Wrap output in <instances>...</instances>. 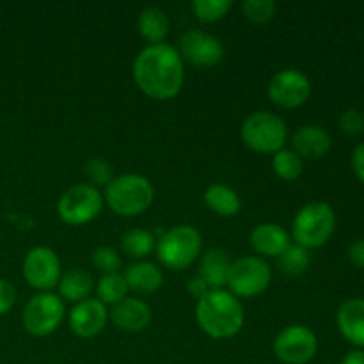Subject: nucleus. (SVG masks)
I'll return each mask as SVG.
<instances>
[{"mask_svg":"<svg viewBox=\"0 0 364 364\" xmlns=\"http://www.w3.org/2000/svg\"><path fill=\"white\" fill-rule=\"evenodd\" d=\"M60 276H63V269H60V259L55 251L39 245L27 252L23 259V277L39 294L52 291L59 284Z\"/></svg>","mask_w":364,"mask_h":364,"instance_id":"obj_11","label":"nucleus"},{"mask_svg":"<svg viewBox=\"0 0 364 364\" xmlns=\"http://www.w3.org/2000/svg\"><path fill=\"white\" fill-rule=\"evenodd\" d=\"M57 288H59V297L64 302L78 304V302L89 299L92 288H95V281H92L91 274L85 270L71 269L60 276Z\"/></svg>","mask_w":364,"mask_h":364,"instance_id":"obj_22","label":"nucleus"},{"mask_svg":"<svg viewBox=\"0 0 364 364\" xmlns=\"http://www.w3.org/2000/svg\"><path fill=\"white\" fill-rule=\"evenodd\" d=\"M187 290H188V294L192 295V297L198 299V301H199V299H203L206 294H208L210 287L205 283V281L201 279V277L194 276V277H191V279H188Z\"/></svg>","mask_w":364,"mask_h":364,"instance_id":"obj_36","label":"nucleus"},{"mask_svg":"<svg viewBox=\"0 0 364 364\" xmlns=\"http://www.w3.org/2000/svg\"><path fill=\"white\" fill-rule=\"evenodd\" d=\"M103 196L89 183H78L68 188L57 203V213L68 226H84L102 213Z\"/></svg>","mask_w":364,"mask_h":364,"instance_id":"obj_7","label":"nucleus"},{"mask_svg":"<svg viewBox=\"0 0 364 364\" xmlns=\"http://www.w3.org/2000/svg\"><path fill=\"white\" fill-rule=\"evenodd\" d=\"M109 318L114 326L124 333H141L151 323L153 311L144 301L135 297H127L119 304L112 306Z\"/></svg>","mask_w":364,"mask_h":364,"instance_id":"obj_15","label":"nucleus"},{"mask_svg":"<svg viewBox=\"0 0 364 364\" xmlns=\"http://www.w3.org/2000/svg\"><path fill=\"white\" fill-rule=\"evenodd\" d=\"M318 340L309 327L295 323L281 331L274 340V355L283 364H308L316 355Z\"/></svg>","mask_w":364,"mask_h":364,"instance_id":"obj_10","label":"nucleus"},{"mask_svg":"<svg viewBox=\"0 0 364 364\" xmlns=\"http://www.w3.org/2000/svg\"><path fill=\"white\" fill-rule=\"evenodd\" d=\"M155 201V188L141 174H121L105 187L103 203L119 217H137Z\"/></svg>","mask_w":364,"mask_h":364,"instance_id":"obj_3","label":"nucleus"},{"mask_svg":"<svg viewBox=\"0 0 364 364\" xmlns=\"http://www.w3.org/2000/svg\"><path fill=\"white\" fill-rule=\"evenodd\" d=\"M196 320L205 334L213 340L237 336L244 327V306L228 290H210L196 306Z\"/></svg>","mask_w":364,"mask_h":364,"instance_id":"obj_2","label":"nucleus"},{"mask_svg":"<svg viewBox=\"0 0 364 364\" xmlns=\"http://www.w3.org/2000/svg\"><path fill=\"white\" fill-rule=\"evenodd\" d=\"M267 95L270 102L279 109H297L308 102L311 95V82L302 71L283 70L270 78Z\"/></svg>","mask_w":364,"mask_h":364,"instance_id":"obj_12","label":"nucleus"},{"mask_svg":"<svg viewBox=\"0 0 364 364\" xmlns=\"http://www.w3.org/2000/svg\"><path fill=\"white\" fill-rule=\"evenodd\" d=\"M119 245H121V251H123L128 258L142 262L146 256H149L153 251H155L156 238L151 231L135 228V230L127 231V233L121 237Z\"/></svg>","mask_w":364,"mask_h":364,"instance_id":"obj_24","label":"nucleus"},{"mask_svg":"<svg viewBox=\"0 0 364 364\" xmlns=\"http://www.w3.org/2000/svg\"><path fill=\"white\" fill-rule=\"evenodd\" d=\"M348 258L359 269H364V238L354 240L348 245Z\"/></svg>","mask_w":364,"mask_h":364,"instance_id":"obj_34","label":"nucleus"},{"mask_svg":"<svg viewBox=\"0 0 364 364\" xmlns=\"http://www.w3.org/2000/svg\"><path fill=\"white\" fill-rule=\"evenodd\" d=\"M336 323L341 336L355 347H364V299L354 297L338 308Z\"/></svg>","mask_w":364,"mask_h":364,"instance_id":"obj_18","label":"nucleus"},{"mask_svg":"<svg viewBox=\"0 0 364 364\" xmlns=\"http://www.w3.org/2000/svg\"><path fill=\"white\" fill-rule=\"evenodd\" d=\"M249 244H251L252 251L258 255V258L259 256H263V258H277L290 247L291 238L287 233V230L281 228L279 224L263 223L251 231Z\"/></svg>","mask_w":364,"mask_h":364,"instance_id":"obj_17","label":"nucleus"},{"mask_svg":"<svg viewBox=\"0 0 364 364\" xmlns=\"http://www.w3.org/2000/svg\"><path fill=\"white\" fill-rule=\"evenodd\" d=\"M203 238L196 228L188 224L171 228L156 240V256L169 270H183L201 255Z\"/></svg>","mask_w":364,"mask_h":364,"instance_id":"obj_6","label":"nucleus"},{"mask_svg":"<svg viewBox=\"0 0 364 364\" xmlns=\"http://www.w3.org/2000/svg\"><path fill=\"white\" fill-rule=\"evenodd\" d=\"M240 135L249 149L262 155H276L284 149L288 141V127L284 119L269 110H258L245 117Z\"/></svg>","mask_w":364,"mask_h":364,"instance_id":"obj_5","label":"nucleus"},{"mask_svg":"<svg viewBox=\"0 0 364 364\" xmlns=\"http://www.w3.org/2000/svg\"><path fill=\"white\" fill-rule=\"evenodd\" d=\"M64 315H66V306L63 299L52 291H43L34 295L25 304L21 322L28 334L41 338L55 333L63 323Z\"/></svg>","mask_w":364,"mask_h":364,"instance_id":"obj_8","label":"nucleus"},{"mask_svg":"<svg viewBox=\"0 0 364 364\" xmlns=\"http://www.w3.org/2000/svg\"><path fill=\"white\" fill-rule=\"evenodd\" d=\"M91 263L98 272L103 276H110V274H119L123 259L121 255L112 247H98L91 256Z\"/></svg>","mask_w":364,"mask_h":364,"instance_id":"obj_30","label":"nucleus"},{"mask_svg":"<svg viewBox=\"0 0 364 364\" xmlns=\"http://www.w3.org/2000/svg\"><path fill=\"white\" fill-rule=\"evenodd\" d=\"M291 148L301 159H323L333 148V137L318 124H304L291 135Z\"/></svg>","mask_w":364,"mask_h":364,"instance_id":"obj_16","label":"nucleus"},{"mask_svg":"<svg viewBox=\"0 0 364 364\" xmlns=\"http://www.w3.org/2000/svg\"><path fill=\"white\" fill-rule=\"evenodd\" d=\"M134 82L148 98L156 102L180 95L185 82V66L180 52L167 43L148 45L139 52L132 66Z\"/></svg>","mask_w":364,"mask_h":364,"instance_id":"obj_1","label":"nucleus"},{"mask_svg":"<svg viewBox=\"0 0 364 364\" xmlns=\"http://www.w3.org/2000/svg\"><path fill=\"white\" fill-rule=\"evenodd\" d=\"M277 269L283 276L299 277L309 269L311 265V255L308 249L301 247L297 244H290V247L277 256Z\"/></svg>","mask_w":364,"mask_h":364,"instance_id":"obj_25","label":"nucleus"},{"mask_svg":"<svg viewBox=\"0 0 364 364\" xmlns=\"http://www.w3.org/2000/svg\"><path fill=\"white\" fill-rule=\"evenodd\" d=\"M178 52L181 59L192 66L208 70L215 68L224 59V46L215 36L203 31H187L178 41Z\"/></svg>","mask_w":364,"mask_h":364,"instance_id":"obj_13","label":"nucleus"},{"mask_svg":"<svg viewBox=\"0 0 364 364\" xmlns=\"http://www.w3.org/2000/svg\"><path fill=\"white\" fill-rule=\"evenodd\" d=\"M84 173L87 176L89 185L95 188L107 187L114 180V169L107 160L103 159H89L84 166Z\"/></svg>","mask_w":364,"mask_h":364,"instance_id":"obj_31","label":"nucleus"},{"mask_svg":"<svg viewBox=\"0 0 364 364\" xmlns=\"http://www.w3.org/2000/svg\"><path fill=\"white\" fill-rule=\"evenodd\" d=\"M340 364H364V352L363 350H352L341 359Z\"/></svg>","mask_w":364,"mask_h":364,"instance_id":"obj_37","label":"nucleus"},{"mask_svg":"<svg viewBox=\"0 0 364 364\" xmlns=\"http://www.w3.org/2000/svg\"><path fill=\"white\" fill-rule=\"evenodd\" d=\"M169 18L160 7L149 6L139 13L137 31L149 45H160L169 34Z\"/></svg>","mask_w":364,"mask_h":364,"instance_id":"obj_21","label":"nucleus"},{"mask_svg":"<svg viewBox=\"0 0 364 364\" xmlns=\"http://www.w3.org/2000/svg\"><path fill=\"white\" fill-rule=\"evenodd\" d=\"M244 16L256 25H265L276 16L277 4L274 0H245L242 4Z\"/></svg>","mask_w":364,"mask_h":364,"instance_id":"obj_29","label":"nucleus"},{"mask_svg":"<svg viewBox=\"0 0 364 364\" xmlns=\"http://www.w3.org/2000/svg\"><path fill=\"white\" fill-rule=\"evenodd\" d=\"M272 281L269 263L258 256H244L231 263L228 287L237 299H252L267 291Z\"/></svg>","mask_w":364,"mask_h":364,"instance_id":"obj_9","label":"nucleus"},{"mask_svg":"<svg viewBox=\"0 0 364 364\" xmlns=\"http://www.w3.org/2000/svg\"><path fill=\"white\" fill-rule=\"evenodd\" d=\"M128 284V290L137 291L142 295H151L159 291L164 284V274L155 263L151 262H135L127 267L123 274Z\"/></svg>","mask_w":364,"mask_h":364,"instance_id":"obj_20","label":"nucleus"},{"mask_svg":"<svg viewBox=\"0 0 364 364\" xmlns=\"http://www.w3.org/2000/svg\"><path fill=\"white\" fill-rule=\"evenodd\" d=\"M233 7L231 0H192L191 11L203 23H213L226 16Z\"/></svg>","mask_w":364,"mask_h":364,"instance_id":"obj_28","label":"nucleus"},{"mask_svg":"<svg viewBox=\"0 0 364 364\" xmlns=\"http://www.w3.org/2000/svg\"><path fill=\"white\" fill-rule=\"evenodd\" d=\"M350 162H352V171H354V174L364 183V142H361L359 146H355Z\"/></svg>","mask_w":364,"mask_h":364,"instance_id":"obj_35","label":"nucleus"},{"mask_svg":"<svg viewBox=\"0 0 364 364\" xmlns=\"http://www.w3.org/2000/svg\"><path fill=\"white\" fill-rule=\"evenodd\" d=\"M340 128L343 134L350 135H359L364 132V114L359 112L358 109H348L345 110L340 116Z\"/></svg>","mask_w":364,"mask_h":364,"instance_id":"obj_32","label":"nucleus"},{"mask_svg":"<svg viewBox=\"0 0 364 364\" xmlns=\"http://www.w3.org/2000/svg\"><path fill=\"white\" fill-rule=\"evenodd\" d=\"M272 171L279 180L295 181L304 171V162L294 149H281L272 155Z\"/></svg>","mask_w":364,"mask_h":364,"instance_id":"obj_27","label":"nucleus"},{"mask_svg":"<svg viewBox=\"0 0 364 364\" xmlns=\"http://www.w3.org/2000/svg\"><path fill=\"white\" fill-rule=\"evenodd\" d=\"M231 258L224 249H210L199 259L198 276L210 287V290H223L228 284Z\"/></svg>","mask_w":364,"mask_h":364,"instance_id":"obj_19","label":"nucleus"},{"mask_svg":"<svg viewBox=\"0 0 364 364\" xmlns=\"http://www.w3.org/2000/svg\"><path fill=\"white\" fill-rule=\"evenodd\" d=\"M205 205L220 217H235L242 208L240 196L224 183H213L206 188Z\"/></svg>","mask_w":364,"mask_h":364,"instance_id":"obj_23","label":"nucleus"},{"mask_svg":"<svg viewBox=\"0 0 364 364\" xmlns=\"http://www.w3.org/2000/svg\"><path fill=\"white\" fill-rule=\"evenodd\" d=\"M16 302V288L11 281L0 277V316L9 313Z\"/></svg>","mask_w":364,"mask_h":364,"instance_id":"obj_33","label":"nucleus"},{"mask_svg":"<svg viewBox=\"0 0 364 364\" xmlns=\"http://www.w3.org/2000/svg\"><path fill=\"white\" fill-rule=\"evenodd\" d=\"M107 322H109V311L98 299H85L78 302L68 315L71 333L84 340L98 336L105 329Z\"/></svg>","mask_w":364,"mask_h":364,"instance_id":"obj_14","label":"nucleus"},{"mask_svg":"<svg viewBox=\"0 0 364 364\" xmlns=\"http://www.w3.org/2000/svg\"><path fill=\"white\" fill-rule=\"evenodd\" d=\"M128 284L121 274H110L102 276V279L96 284V295L103 306H116L127 299Z\"/></svg>","mask_w":364,"mask_h":364,"instance_id":"obj_26","label":"nucleus"},{"mask_svg":"<svg viewBox=\"0 0 364 364\" xmlns=\"http://www.w3.org/2000/svg\"><path fill=\"white\" fill-rule=\"evenodd\" d=\"M336 230V213L327 203L316 201L302 206L291 223V237L301 247H323Z\"/></svg>","mask_w":364,"mask_h":364,"instance_id":"obj_4","label":"nucleus"},{"mask_svg":"<svg viewBox=\"0 0 364 364\" xmlns=\"http://www.w3.org/2000/svg\"><path fill=\"white\" fill-rule=\"evenodd\" d=\"M363 114H364V112H363Z\"/></svg>","mask_w":364,"mask_h":364,"instance_id":"obj_38","label":"nucleus"}]
</instances>
